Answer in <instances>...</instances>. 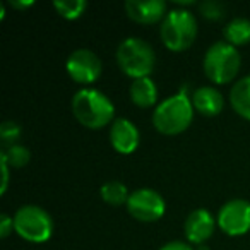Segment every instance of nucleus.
<instances>
[{
  "mask_svg": "<svg viewBox=\"0 0 250 250\" xmlns=\"http://www.w3.org/2000/svg\"><path fill=\"white\" fill-rule=\"evenodd\" d=\"M72 113L83 127L100 130L115 120V104L104 93L94 87H83L72 96Z\"/></svg>",
  "mask_w": 250,
  "mask_h": 250,
  "instance_id": "f257e3e1",
  "label": "nucleus"
},
{
  "mask_svg": "<svg viewBox=\"0 0 250 250\" xmlns=\"http://www.w3.org/2000/svg\"><path fill=\"white\" fill-rule=\"evenodd\" d=\"M194 111L190 96L185 91H178L154 108V129L163 136H178L190 127L194 120Z\"/></svg>",
  "mask_w": 250,
  "mask_h": 250,
  "instance_id": "f03ea898",
  "label": "nucleus"
},
{
  "mask_svg": "<svg viewBox=\"0 0 250 250\" xmlns=\"http://www.w3.org/2000/svg\"><path fill=\"white\" fill-rule=\"evenodd\" d=\"M118 69L134 79H143L149 77L156 65V55L154 50L146 40L130 36L120 42L115 53Z\"/></svg>",
  "mask_w": 250,
  "mask_h": 250,
  "instance_id": "7ed1b4c3",
  "label": "nucleus"
},
{
  "mask_svg": "<svg viewBox=\"0 0 250 250\" xmlns=\"http://www.w3.org/2000/svg\"><path fill=\"white\" fill-rule=\"evenodd\" d=\"M197 19L187 9L168 11L160 24V38L170 52H185L197 38Z\"/></svg>",
  "mask_w": 250,
  "mask_h": 250,
  "instance_id": "20e7f679",
  "label": "nucleus"
},
{
  "mask_svg": "<svg viewBox=\"0 0 250 250\" xmlns=\"http://www.w3.org/2000/svg\"><path fill=\"white\" fill-rule=\"evenodd\" d=\"M242 67V55L238 48L228 42H214L206 50L202 69L211 83L228 84L238 76Z\"/></svg>",
  "mask_w": 250,
  "mask_h": 250,
  "instance_id": "39448f33",
  "label": "nucleus"
},
{
  "mask_svg": "<svg viewBox=\"0 0 250 250\" xmlns=\"http://www.w3.org/2000/svg\"><path fill=\"white\" fill-rule=\"evenodd\" d=\"M14 231L29 243H45L53 233V219L43 208L24 204L16 211Z\"/></svg>",
  "mask_w": 250,
  "mask_h": 250,
  "instance_id": "423d86ee",
  "label": "nucleus"
},
{
  "mask_svg": "<svg viewBox=\"0 0 250 250\" xmlns=\"http://www.w3.org/2000/svg\"><path fill=\"white\" fill-rule=\"evenodd\" d=\"M127 211L134 219L141 223H154L161 219L167 212V202L163 195L158 190L149 187L137 188L130 192V197L127 201Z\"/></svg>",
  "mask_w": 250,
  "mask_h": 250,
  "instance_id": "0eeeda50",
  "label": "nucleus"
},
{
  "mask_svg": "<svg viewBox=\"0 0 250 250\" xmlns=\"http://www.w3.org/2000/svg\"><path fill=\"white\" fill-rule=\"evenodd\" d=\"M65 70L74 83L89 87L100 79L103 72V63L100 57L89 48H77L69 55L65 62Z\"/></svg>",
  "mask_w": 250,
  "mask_h": 250,
  "instance_id": "6e6552de",
  "label": "nucleus"
},
{
  "mask_svg": "<svg viewBox=\"0 0 250 250\" xmlns=\"http://www.w3.org/2000/svg\"><path fill=\"white\" fill-rule=\"evenodd\" d=\"M218 226L228 236H243L250 231V201L231 199L225 202L216 216Z\"/></svg>",
  "mask_w": 250,
  "mask_h": 250,
  "instance_id": "1a4fd4ad",
  "label": "nucleus"
},
{
  "mask_svg": "<svg viewBox=\"0 0 250 250\" xmlns=\"http://www.w3.org/2000/svg\"><path fill=\"white\" fill-rule=\"evenodd\" d=\"M216 226H218V221L208 209H194L192 212H188L184 223L185 238L190 245H202L206 240L212 236Z\"/></svg>",
  "mask_w": 250,
  "mask_h": 250,
  "instance_id": "9d476101",
  "label": "nucleus"
},
{
  "mask_svg": "<svg viewBox=\"0 0 250 250\" xmlns=\"http://www.w3.org/2000/svg\"><path fill=\"white\" fill-rule=\"evenodd\" d=\"M125 14L137 24H156L167 18V2L163 0H127L124 4Z\"/></svg>",
  "mask_w": 250,
  "mask_h": 250,
  "instance_id": "9b49d317",
  "label": "nucleus"
},
{
  "mask_svg": "<svg viewBox=\"0 0 250 250\" xmlns=\"http://www.w3.org/2000/svg\"><path fill=\"white\" fill-rule=\"evenodd\" d=\"M141 134L132 120L115 118L110 125V144L118 154H132L139 147Z\"/></svg>",
  "mask_w": 250,
  "mask_h": 250,
  "instance_id": "f8f14e48",
  "label": "nucleus"
},
{
  "mask_svg": "<svg viewBox=\"0 0 250 250\" xmlns=\"http://www.w3.org/2000/svg\"><path fill=\"white\" fill-rule=\"evenodd\" d=\"M194 110L201 113L202 117H216L225 108V98L216 87L201 86L192 93L190 96Z\"/></svg>",
  "mask_w": 250,
  "mask_h": 250,
  "instance_id": "ddd939ff",
  "label": "nucleus"
},
{
  "mask_svg": "<svg viewBox=\"0 0 250 250\" xmlns=\"http://www.w3.org/2000/svg\"><path fill=\"white\" fill-rule=\"evenodd\" d=\"M130 101L139 108H151L158 101V86L151 77L134 79L129 87Z\"/></svg>",
  "mask_w": 250,
  "mask_h": 250,
  "instance_id": "4468645a",
  "label": "nucleus"
},
{
  "mask_svg": "<svg viewBox=\"0 0 250 250\" xmlns=\"http://www.w3.org/2000/svg\"><path fill=\"white\" fill-rule=\"evenodd\" d=\"M229 104L240 117L250 122V74L233 84L229 91Z\"/></svg>",
  "mask_w": 250,
  "mask_h": 250,
  "instance_id": "2eb2a0df",
  "label": "nucleus"
},
{
  "mask_svg": "<svg viewBox=\"0 0 250 250\" xmlns=\"http://www.w3.org/2000/svg\"><path fill=\"white\" fill-rule=\"evenodd\" d=\"M225 42L233 45L235 48L250 43V19L247 18H235L223 28Z\"/></svg>",
  "mask_w": 250,
  "mask_h": 250,
  "instance_id": "dca6fc26",
  "label": "nucleus"
},
{
  "mask_svg": "<svg viewBox=\"0 0 250 250\" xmlns=\"http://www.w3.org/2000/svg\"><path fill=\"white\" fill-rule=\"evenodd\" d=\"M100 195L108 206L118 208V206H124V204L127 206L130 192H129V188H127V185L122 184L120 180H110L101 185Z\"/></svg>",
  "mask_w": 250,
  "mask_h": 250,
  "instance_id": "f3484780",
  "label": "nucleus"
},
{
  "mask_svg": "<svg viewBox=\"0 0 250 250\" xmlns=\"http://www.w3.org/2000/svg\"><path fill=\"white\" fill-rule=\"evenodd\" d=\"M52 5H53V9L59 12L60 18L67 19V21H76V19H79L87 9L86 0H55Z\"/></svg>",
  "mask_w": 250,
  "mask_h": 250,
  "instance_id": "a211bd4d",
  "label": "nucleus"
},
{
  "mask_svg": "<svg viewBox=\"0 0 250 250\" xmlns=\"http://www.w3.org/2000/svg\"><path fill=\"white\" fill-rule=\"evenodd\" d=\"M2 153L5 154V160H7L11 168H24L29 163V160H31L29 149L26 146H21V144L7 146V149H4Z\"/></svg>",
  "mask_w": 250,
  "mask_h": 250,
  "instance_id": "6ab92c4d",
  "label": "nucleus"
},
{
  "mask_svg": "<svg viewBox=\"0 0 250 250\" xmlns=\"http://www.w3.org/2000/svg\"><path fill=\"white\" fill-rule=\"evenodd\" d=\"M199 12L209 21H219L226 16V5L216 0H204L199 4Z\"/></svg>",
  "mask_w": 250,
  "mask_h": 250,
  "instance_id": "aec40b11",
  "label": "nucleus"
},
{
  "mask_svg": "<svg viewBox=\"0 0 250 250\" xmlns=\"http://www.w3.org/2000/svg\"><path fill=\"white\" fill-rule=\"evenodd\" d=\"M21 134H22V129L21 125L14 120H5L0 124V139L4 144H18V141L21 139Z\"/></svg>",
  "mask_w": 250,
  "mask_h": 250,
  "instance_id": "412c9836",
  "label": "nucleus"
},
{
  "mask_svg": "<svg viewBox=\"0 0 250 250\" xmlns=\"http://www.w3.org/2000/svg\"><path fill=\"white\" fill-rule=\"evenodd\" d=\"M0 170H2V187H0V194L4 195L7 192V187H9V167L7 160H5V154L0 151Z\"/></svg>",
  "mask_w": 250,
  "mask_h": 250,
  "instance_id": "4be33fe9",
  "label": "nucleus"
},
{
  "mask_svg": "<svg viewBox=\"0 0 250 250\" xmlns=\"http://www.w3.org/2000/svg\"><path fill=\"white\" fill-rule=\"evenodd\" d=\"M14 231V218H11L9 214H0V236L7 238L11 233Z\"/></svg>",
  "mask_w": 250,
  "mask_h": 250,
  "instance_id": "5701e85b",
  "label": "nucleus"
},
{
  "mask_svg": "<svg viewBox=\"0 0 250 250\" xmlns=\"http://www.w3.org/2000/svg\"><path fill=\"white\" fill-rule=\"evenodd\" d=\"M160 250H195L190 243H185V242H178V240H173V242H168L161 247Z\"/></svg>",
  "mask_w": 250,
  "mask_h": 250,
  "instance_id": "b1692460",
  "label": "nucleus"
},
{
  "mask_svg": "<svg viewBox=\"0 0 250 250\" xmlns=\"http://www.w3.org/2000/svg\"><path fill=\"white\" fill-rule=\"evenodd\" d=\"M9 5H11L12 9H16V11H28L29 7L35 5V2H33V0H11Z\"/></svg>",
  "mask_w": 250,
  "mask_h": 250,
  "instance_id": "393cba45",
  "label": "nucleus"
}]
</instances>
